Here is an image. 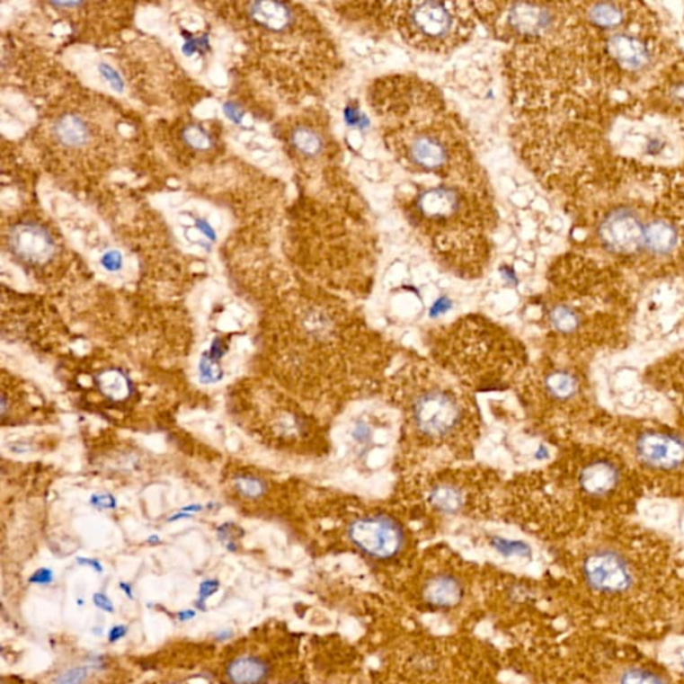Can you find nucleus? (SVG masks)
I'll return each instance as SVG.
<instances>
[{
	"instance_id": "obj_24",
	"label": "nucleus",
	"mask_w": 684,
	"mask_h": 684,
	"mask_svg": "<svg viewBox=\"0 0 684 684\" xmlns=\"http://www.w3.org/2000/svg\"><path fill=\"white\" fill-rule=\"evenodd\" d=\"M235 488L244 499L257 500L268 491V485L262 479L250 475H240L235 479Z\"/></svg>"
},
{
	"instance_id": "obj_27",
	"label": "nucleus",
	"mask_w": 684,
	"mask_h": 684,
	"mask_svg": "<svg viewBox=\"0 0 684 684\" xmlns=\"http://www.w3.org/2000/svg\"><path fill=\"white\" fill-rule=\"evenodd\" d=\"M99 71H101L103 78L109 82V84H111L112 89L117 90V92L120 93L123 92L125 84H123L122 78H120V74L115 71V68H112L110 65H106V63H102V65L99 66Z\"/></svg>"
},
{
	"instance_id": "obj_35",
	"label": "nucleus",
	"mask_w": 684,
	"mask_h": 684,
	"mask_svg": "<svg viewBox=\"0 0 684 684\" xmlns=\"http://www.w3.org/2000/svg\"><path fill=\"white\" fill-rule=\"evenodd\" d=\"M94 603L98 608L103 609V611L112 612V609H114L111 601H110L106 596L102 595V593H97V595H94Z\"/></svg>"
},
{
	"instance_id": "obj_9",
	"label": "nucleus",
	"mask_w": 684,
	"mask_h": 684,
	"mask_svg": "<svg viewBox=\"0 0 684 684\" xmlns=\"http://www.w3.org/2000/svg\"><path fill=\"white\" fill-rule=\"evenodd\" d=\"M7 244L13 257L30 266H42L52 260L57 244L48 227L32 219H24L11 227Z\"/></svg>"
},
{
	"instance_id": "obj_39",
	"label": "nucleus",
	"mask_w": 684,
	"mask_h": 684,
	"mask_svg": "<svg viewBox=\"0 0 684 684\" xmlns=\"http://www.w3.org/2000/svg\"><path fill=\"white\" fill-rule=\"evenodd\" d=\"M194 617V612H191V611L181 612L180 614L181 620L191 619V617Z\"/></svg>"
},
{
	"instance_id": "obj_6",
	"label": "nucleus",
	"mask_w": 684,
	"mask_h": 684,
	"mask_svg": "<svg viewBox=\"0 0 684 684\" xmlns=\"http://www.w3.org/2000/svg\"><path fill=\"white\" fill-rule=\"evenodd\" d=\"M317 508L333 534L373 562H395L413 541L411 519L392 502L380 504L332 492Z\"/></svg>"
},
{
	"instance_id": "obj_37",
	"label": "nucleus",
	"mask_w": 684,
	"mask_h": 684,
	"mask_svg": "<svg viewBox=\"0 0 684 684\" xmlns=\"http://www.w3.org/2000/svg\"><path fill=\"white\" fill-rule=\"evenodd\" d=\"M125 634L126 627H122V626L112 628V630L110 631V642H115V640L120 639V637L125 636Z\"/></svg>"
},
{
	"instance_id": "obj_34",
	"label": "nucleus",
	"mask_w": 684,
	"mask_h": 684,
	"mask_svg": "<svg viewBox=\"0 0 684 684\" xmlns=\"http://www.w3.org/2000/svg\"><path fill=\"white\" fill-rule=\"evenodd\" d=\"M217 587H218V583H217V582H205V583L200 586V601L206 600V598H209L211 593L216 592Z\"/></svg>"
},
{
	"instance_id": "obj_14",
	"label": "nucleus",
	"mask_w": 684,
	"mask_h": 684,
	"mask_svg": "<svg viewBox=\"0 0 684 684\" xmlns=\"http://www.w3.org/2000/svg\"><path fill=\"white\" fill-rule=\"evenodd\" d=\"M289 142L297 155L305 161L321 162L331 151H336V147H331V139L326 131L312 123H299L293 128Z\"/></svg>"
},
{
	"instance_id": "obj_1",
	"label": "nucleus",
	"mask_w": 684,
	"mask_h": 684,
	"mask_svg": "<svg viewBox=\"0 0 684 684\" xmlns=\"http://www.w3.org/2000/svg\"><path fill=\"white\" fill-rule=\"evenodd\" d=\"M285 362L299 392L336 414L384 391L395 346L336 292L310 296L294 315Z\"/></svg>"
},
{
	"instance_id": "obj_31",
	"label": "nucleus",
	"mask_w": 684,
	"mask_h": 684,
	"mask_svg": "<svg viewBox=\"0 0 684 684\" xmlns=\"http://www.w3.org/2000/svg\"><path fill=\"white\" fill-rule=\"evenodd\" d=\"M224 112L232 122L237 123V125L244 120V110L241 109L238 104H235V102H227V103H225Z\"/></svg>"
},
{
	"instance_id": "obj_11",
	"label": "nucleus",
	"mask_w": 684,
	"mask_h": 684,
	"mask_svg": "<svg viewBox=\"0 0 684 684\" xmlns=\"http://www.w3.org/2000/svg\"><path fill=\"white\" fill-rule=\"evenodd\" d=\"M567 466L576 489L591 499L608 497L619 487V466L607 458H591L576 468H573L568 463Z\"/></svg>"
},
{
	"instance_id": "obj_28",
	"label": "nucleus",
	"mask_w": 684,
	"mask_h": 684,
	"mask_svg": "<svg viewBox=\"0 0 684 684\" xmlns=\"http://www.w3.org/2000/svg\"><path fill=\"white\" fill-rule=\"evenodd\" d=\"M102 265H103V268L109 271H120V268H122L123 265L122 255H120V253L115 252V250L107 252L106 254L102 257Z\"/></svg>"
},
{
	"instance_id": "obj_5",
	"label": "nucleus",
	"mask_w": 684,
	"mask_h": 684,
	"mask_svg": "<svg viewBox=\"0 0 684 684\" xmlns=\"http://www.w3.org/2000/svg\"><path fill=\"white\" fill-rule=\"evenodd\" d=\"M504 483L499 472L469 461L403 475L391 502L411 520H487L500 516Z\"/></svg>"
},
{
	"instance_id": "obj_29",
	"label": "nucleus",
	"mask_w": 684,
	"mask_h": 684,
	"mask_svg": "<svg viewBox=\"0 0 684 684\" xmlns=\"http://www.w3.org/2000/svg\"><path fill=\"white\" fill-rule=\"evenodd\" d=\"M92 504L99 510H114L117 507V500L109 493H98L92 497Z\"/></svg>"
},
{
	"instance_id": "obj_32",
	"label": "nucleus",
	"mask_w": 684,
	"mask_h": 684,
	"mask_svg": "<svg viewBox=\"0 0 684 684\" xmlns=\"http://www.w3.org/2000/svg\"><path fill=\"white\" fill-rule=\"evenodd\" d=\"M623 684H662L658 680H653L650 675H643L642 672H634V674H628L626 677Z\"/></svg>"
},
{
	"instance_id": "obj_22",
	"label": "nucleus",
	"mask_w": 684,
	"mask_h": 684,
	"mask_svg": "<svg viewBox=\"0 0 684 684\" xmlns=\"http://www.w3.org/2000/svg\"><path fill=\"white\" fill-rule=\"evenodd\" d=\"M181 137H182L183 144L191 150L208 151L213 147V137L205 128L197 123L185 126Z\"/></svg>"
},
{
	"instance_id": "obj_20",
	"label": "nucleus",
	"mask_w": 684,
	"mask_h": 684,
	"mask_svg": "<svg viewBox=\"0 0 684 684\" xmlns=\"http://www.w3.org/2000/svg\"><path fill=\"white\" fill-rule=\"evenodd\" d=\"M644 244L656 254H667L677 244L674 227L663 221H655L645 229Z\"/></svg>"
},
{
	"instance_id": "obj_18",
	"label": "nucleus",
	"mask_w": 684,
	"mask_h": 684,
	"mask_svg": "<svg viewBox=\"0 0 684 684\" xmlns=\"http://www.w3.org/2000/svg\"><path fill=\"white\" fill-rule=\"evenodd\" d=\"M269 667L255 656H240L229 663L227 675L232 684H260L266 680Z\"/></svg>"
},
{
	"instance_id": "obj_36",
	"label": "nucleus",
	"mask_w": 684,
	"mask_h": 684,
	"mask_svg": "<svg viewBox=\"0 0 684 684\" xmlns=\"http://www.w3.org/2000/svg\"><path fill=\"white\" fill-rule=\"evenodd\" d=\"M197 227L200 229V232L202 233L203 235L210 238V240H214V238H216V232H214L213 227H211L208 222L203 221V219L197 221Z\"/></svg>"
},
{
	"instance_id": "obj_23",
	"label": "nucleus",
	"mask_w": 684,
	"mask_h": 684,
	"mask_svg": "<svg viewBox=\"0 0 684 684\" xmlns=\"http://www.w3.org/2000/svg\"><path fill=\"white\" fill-rule=\"evenodd\" d=\"M99 383H101L102 389H103V392L109 397L117 398V400L128 397L129 391H130L128 378L122 373L117 372V370L104 373Z\"/></svg>"
},
{
	"instance_id": "obj_8",
	"label": "nucleus",
	"mask_w": 684,
	"mask_h": 684,
	"mask_svg": "<svg viewBox=\"0 0 684 684\" xmlns=\"http://www.w3.org/2000/svg\"><path fill=\"white\" fill-rule=\"evenodd\" d=\"M583 571L590 586L601 592L623 593L634 584L630 563L611 549L591 552L584 560Z\"/></svg>"
},
{
	"instance_id": "obj_38",
	"label": "nucleus",
	"mask_w": 684,
	"mask_h": 684,
	"mask_svg": "<svg viewBox=\"0 0 684 684\" xmlns=\"http://www.w3.org/2000/svg\"><path fill=\"white\" fill-rule=\"evenodd\" d=\"M78 562H79V564L90 565V567L94 568V570L102 571L101 564H99L97 560L78 559Z\"/></svg>"
},
{
	"instance_id": "obj_12",
	"label": "nucleus",
	"mask_w": 684,
	"mask_h": 684,
	"mask_svg": "<svg viewBox=\"0 0 684 684\" xmlns=\"http://www.w3.org/2000/svg\"><path fill=\"white\" fill-rule=\"evenodd\" d=\"M600 238L612 252L631 253L644 244L645 229L636 214L619 209L604 219Z\"/></svg>"
},
{
	"instance_id": "obj_26",
	"label": "nucleus",
	"mask_w": 684,
	"mask_h": 684,
	"mask_svg": "<svg viewBox=\"0 0 684 684\" xmlns=\"http://www.w3.org/2000/svg\"><path fill=\"white\" fill-rule=\"evenodd\" d=\"M86 678L87 670L79 667V669L68 670L67 672L58 677L54 684H82L86 680Z\"/></svg>"
},
{
	"instance_id": "obj_7",
	"label": "nucleus",
	"mask_w": 684,
	"mask_h": 684,
	"mask_svg": "<svg viewBox=\"0 0 684 684\" xmlns=\"http://www.w3.org/2000/svg\"><path fill=\"white\" fill-rule=\"evenodd\" d=\"M375 7L378 23L388 24L404 42L431 54L460 48L476 29L474 3H375Z\"/></svg>"
},
{
	"instance_id": "obj_19",
	"label": "nucleus",
	"mask_w": 684,
	"mask_h": 684,
	"mask_svg": "<svg viewBox=\"0 0 684 684\" xmlns=\"http://www.w3.org/2000/svg\"><path fill=\"white\" fill-rule=\"evenodd\" d=\"M461 590L457 579L450 575H438L425 587V598L438 607H449L460 600Z\"/></svg>"
},
{
	"instance_id": "obj_16",
	"label": "nucleus",
	"mask_w": 684,
	"mask_h": 684,
	"mask_svg": "<svg viewBox=\"0 0 684 684\" xmlns=\"http://www.w3.org/2000/svg\"><path fill=\"white\" fill-rule=\"evenodd\" d=\"M546 325L556 337H573L582 326V315L576 307L565 302H554L546 312Z\"/></svg>"
},
{
	"instance_id": "obj_21",
	"label": "nucleus",
	"mask_w": 684,
	"mask_h": 684,
	"mask_svg": "<svg viewBox=\"0 0 684 684\" xmlns=\"http://www.w3.org/2000/svg\"><path fill=\"white\" fill-rule=\"evenodd\" d=\"M590 19L596 26L603 29H611V27L620 24L623 19V13L619 7L611 3H599L593 5L590 11Z\"/></svg>"
},
{
	"instance_id": "obj_17",
	"label": "nucleus",
	"mask_w": 684,
	"mask_h": 684,
	"mask_svg": "<svg viewBox=\"0 0 684 684\" xmlns=\"http://www.w3.org/2000/svg\"><path fill=\"white\" fill-rule=\"evenodd\" d=\"M612 57L627 67L640 68L648 62V49L636 38L630 35H617L609 40Z\"/></svg>"
},
{
	"instance_id": "obj_33",
	"label": "nucleus",
	"mask_w": 684,
	"mask_h": 684,
	"mask_svg": "<svg viewBox=\"0 0 684 684\" xmlns=\"http://www.w3.org/2000/svg\"><path fill=\"white\" fill-rule=\"evenodd\" d=\"M52 581V573L48 568H42V570L37 571L34 575L31 576L30 582L31 583L46 584Z\"/></svg>"
},
{
	"instance_id": "obj_13",
	"label": "nucleus",
	"mask_w": 684,
	"mask_h": 684,
	"mask_svg": "<svg viewBox=\"0 0 684 684\" xmlns=\"http://www.w3.org/2000/svg\"><path fill=\"white\" fill-rule=\"evenodd\" d=\"M247 13L257 26L273 34H285L298 24V13L287 3L254 2Z\"/></svg>"
},
{
	"instance_id": "obj_15",
	"label": "nucleus",
	"mask_w": 684,
	"mask_h": 684,
	"mask_svg": "<svg viewBox=\"0 0 684 684\" xmlns=\"http://www.w3.org/2000/svg\"><path fill=\"white\" fill-rule=\"evenodd\" d=\"M54 136L65 147H86L92 138V131L84 118L76 114H65L54 123Z\"/></svg>"
},
{
	"instance_id": "obj_30",
	"label": "nucleus",
	"mask_w": 684,
	"mask_h": 684,
	"mask_svg": "<svg viewBox=\"0 0 684 684\" xmlns=\"http://www.w3.org/2000/svg\"><path fill=\"white\" fill-rule=\"evenodd\" d=\"M227 343L225 342L222 337H216V339L213 340V342H211L210 349H209V356L211 357V359L216 360V361H219V360L222 359V357L227 354Z\"/></svg>"
},
{
	"instance_id": "obj_40",
	"label": "nucleus",
	"mask_w": 684,
	"mask_h": 684,
	"mask_svg": "<svg viewBox=\"0 0 684 684\" xmlns=\"http://www.w3.org/2000/svg\"><path fill=\"white\" fill-rule=\"evenodd\" d=\"M148 543H159V537L156 535H153V537H148Z\"/></svg>"
},
{
	"instance_id": "obj_4",
	"label": "nucleus",
	"mask_w": 684,
	"mask_h": 684,
	"mask_svg": "<svg viewBox=\"0 0 684 684\" xmlns=\"http://www.w3.org/2000/svg\"><path fill=\"white\" fill-rule=\"evenodd\" d=\"M431 361L472 393L508 391L527 372L529 356L518 336L483 315L435 326L424 337Z\"/></svg>"
},
{
	"instance_id": "obj_2",
	"label": "nucleus",
	"mask_w": 684,
	"mask_h": 684,
	"mask_svg": "<svg viewBox=\"0 0 684 684\" xmlns=\"http://www.w3.org/2000/svg\"><path fill=\"white\" fill-rule=\"evenodd\" d=\"M386 400L397 414L403 475L474 460L483 420L475 393L431 360H411L389 375Z\"/></svg>"
},
{
	"instance_id": "obj_10",
	"label": "nucleus",
	"mask_w": 684,
	"mask_h": 684,
	"mask_svg": "<svg viewBox=\"0 0 684 684\" xmlns=\"http://www.w3.org/2000/svg\"><path fill=\"white\" fill-rule=\"evenodd\" d=\"M637 458L644 466L672 471L684 466V439L675 433L648 431L635 442Z\"/></svg>"
},
{
	"instance_id": "obj_25",
	"label": "nucleus",
	"mask_w": 684,
	"mask_h": 684,
	"mask_svg": "<svg viewBox=\"0 0 684 684\" xmlns=\"http://www.w3.org/2000/svg\"><path fill=\"white\" fill-rule=\"evenodd\" d=\"M224 370L219 367L218 361L211 359L208 351L203 353L200 361V380L203 384L218 383L224 378Z\"/></svg>"
},
{
	"instance_id": "obj_3",
	"label": "nucleus",
	"mask_w": 684,
	"mask_h": 684,
	"mask_svg": "<svg viewBox=\"0 0 684 684\" xmlns=\"http://www.w3.org/2000/svg\"><path fill=\"white\" fill-rule=\"evenodd\" d=\"M369 101L406 172L440 182H487L463 122L432 84L417 76H386L372 84Z\"/></svg>"
}]
</instances>
